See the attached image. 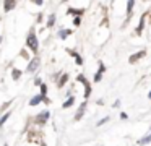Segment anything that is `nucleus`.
Masks as SVG:
<instances>
[{"label":"nucleus","mask_w":151,"mask_h":146,"mask_svg":"<svg viewBox=\"0 0 151 146\" xmlns=\"http://www.w3.org/2000/svg\"><path fill=\"white\" fill-rule=\"evenodd\" d=\"M26 45L34 52V54H36L37 49H39V41H37V37H36V32H34V29H31L29 34H28V37H26Z\"/></svg>","instance_id":"obj_1"},{"label":"nucleus","mask_w":151,"mask_h":146,"mask_svg":"<svg viewBox=\"0 0 151 146\" xmlns=\"http://www.w3.org/2000/svg\"><path fill=\"white\" fill-rule=\"evenodd\" d=\"M76 80H78L80 83H83V86H85V101H86L89 96H91V83L85 78V75H78Z\"/></svg>","instance_id":"obj_2"},{"label":"nucleus","mask_w":151,"mask_h":146,"mask_svg":"<svg viewBox=\"0 0 151 146\" xmlns=\"http://www.w3.org/2000/svg\"><path fill=\"white\" fill-rule=\"evenodd\" d=\"M146 55V50H140V52H135V54H132L130 57H128V63H137L138 60H141V58Z\"/></svg>","instance_id":"obj_3"},{"label":"nucleus","mask_w":151,"mask_h":146,"mask_svg":"<svg viewBox=\"0 0 151 146\" xmlns=\"http://www.w3.org/2000/svg\"><path fill=\"white\" fill-rule=\"evenodd\" d=\"M39 63H41L39 57H34L33 60L29 62V65L26 67V71H28V73H33V71H36L37 68H39Z\"/></svg>","instance_id":"obj_4"},{"label":"nucleus","mask_w":151,"mask_h":146,"mask_svg":"<svg viewBox=\"0 0 151 146\" xmlns=\"http://www.w3.org/2000/svg\"><path fill=\"white\" fill-rule=\"evenodd\" d=\"M106 71V65L102 63V62H99V70L96 71V75H94V78H93V81L94 83H99V81L102 80V73Z\"/></svg>","instance_id":"obj_5"},{"label":"nucleus","mask_w":151,"mask_h":146,"mask_svg":"<svg viewBox=\"0 0 151 146\" xmlns=\"http://www.w3.org/2000/svg\"><path fill=\"white\" fill-rule=\"evenodd\" d=\"M49 115H50L49 110H44V112L37 114V117H36V123H41V125H44V123H46L47 120H49Z\"/></svg>","instance_id":"obj_6"},{"label":"nucleus","mask_w":151,"mask_h":146,"mask_svg":"<svg viewBox=\"0 0 151 146\" xmlns=\"http://www.w3.org/2000/svg\"><path fill=\"white\" fill-rule=\"evenodd\" d=\"M49 102V97H44V96H41V94H36V96L33 97V99L29 101V106H37L39 102Z\"/></svg>","instance_id":"obj_7"},{"label":"nucleus","mask_w":151,"mask_h":146,"mask_svg":"<svg viewBox=\"0 0 151 146\" xmlns=\"http://www.w3.org/2000/svg\"><path fill=\"white\" fill-rule=\"evenodd\" d=\"M150 143H151V132H148L145 136H141V138L138 140L137 145L138 146H146V145H150Z\"/></svg>","instance_id":"obj_8"},{"label":"nucleus","mask_w":151,"mask_h":146,"mask_svg":"<svg viewBox=\"0 0 151 146\" xmlns=\"http://www.w3.org/2000/svg\"><path fill=\"white\" fill-rule=\"evenodd\" d=\"M146 16H148V12H145L143 15H141V18H140V24H138V28L135 29V32H137L138 36H141V32H143V28H145V19H146Z\"/></svg>","instance_id":"obj_9"},{"label":"nucleus","mask_w":151,"mask_h":146,"mask_svg":"<svg viewBox=\"0 0 151 146\" xmlns=\"http://www.w3.org/2000/svg\"><path fill=\"white\" fill-rule=\"evenodd\" d=\"M85 12H86L85 8H68L67 10V13H68V15H73L75 18H81V15Z\"/></svg>","instance_id":"obj_10"},{"label":"nucleus","mask_w":151,"mask_h":146,"mask_svg":"<svg viewBox=\"0 0 151 146\" xmlns=\"http://www.w3.org/2000/svg\"><path fill=\"white\" fill-rule=\"evenodd\" d=\"M133 8H135V2H133V0H128V2H127V19H125V23L130 21L132 13H133Z\"/></svg>","instance_id":"obj_11"},{"label":"nucleus","mask_w":151,"mask_h":146,"mask_svg":"<svg viewBox=\"0 0 151 146\" xmlns=\"http://www.w3.org/2000/svg\"><path fill=\"white\" fill-rule=\"evenodd\" d=\"M86 106H88V102H81V106H80V109L76 110V115H75V120H81L83 115H85V110H86Z\"/></svg>","instance_id":"obj_12"},{"label":"nucleus","mask_w":151,"mask_h":146,"mask_svg":"<svg viewBox=\"0 0 151 146\" xmlns=\"http://www.w3.org/2000/svg\"><path fill=\"white\" fill-rule=\"evenodd\" d=\"M15 6H17V2H15V0H5L4 2V10L5 12H12Z\"/></svg>","instance_id":"obj_13"},{"label":"nucleus","mask_w":151,"mask_h":146,"mask_svg":"<svg viewBox=\"0 0 151 146\" xmlns=\"http://www.w3.org/2000/svg\"><path fill=\"white\" fill-rule=\"evenodd\" d=\"M68 50V54L72 55V57H75V60H76V65H83V58H81V55L80 54H76L75 50H72V49H67Z\"/></svg>","instance_id":"obj_14"},{"label":"nucleus","mask_w":151,"mask_h":146,"mask_svg":"<svg viewBox=\"0 0 151 146\" xmlns=\"http://www.w3.org/2000/svg\"><path fill=\"white\" fill-rule=\"evenodd\" d=\"M73 104H75V97H73V96H68V99H67L65 102L62 104V107H63V109H68V107L73 106Z\"/></svg>","instance_id":"obj_15"},{"label":"nucleus","mask_w":151,"mask_h":146,"mask_svg":"<svg viewBox=\"0 0 151 146\" xmlns=\"http://www.w3.org/2000/svg\"><path fill=\"white\" fill-rule=\"evenodd\" d=\"M72 34V29H60L59 31V37L60 39H67V36Z\"/></svg>","instance_id":"obj_16"},{"label":"nucleus","mask_w":151,"mask_h":146,"mask_svg":"<svg viewBox=\"0 0 151 146\" xmlns=\"http://www.w3.org/2000/svg\"><path fill=\"white\" fill-rule=\"evenodd\" d=\"M67 81H68V75H67V73H63V75H62V78L59 80V83H57V86H59V88H62L63 84L67 83Z\"/></svg>","instance_id":"obj_17"},{"label":"nucleus","mask_w":151,"mask_h":146,"mask_svg":"<svg viewBox=\"0 0 151 146\" xmlns=\"http://www.w3.org/2000/svg\"><path fill=\"white\" fill-rule=\"evenodd\" d=\"M20 76H21V70H18V68H15V70L12 71V78H13V80L17 81V80H20Z\"/></svg>","instance_id":"obj_18"},{"label":"nucleus","mask_w":151,"mask_h":146,"mask_svg":"<svg viewBox=\"0 0 151 146\" xmlns=\"http://www.w3.org/2000/svg\"><path fill=\"white\" fill-rule=\"evenodd\" d=\"M10 115H12V112H7V114H4V117L0 119V128H2V125H4V123L7 122L8 119H10Z\"/></svg>","instance_id":"obj_19"},{"label":"nucleus","mask_w":151,"mask_h":146,"mask_svg":"<svg viewBox=\"0 0 151 146\" xmlns=\"http://www.w3.org/2000/svg\"><path fill=\"white\" fill-rule=\"evenodd\" d=\"M54 23H55V15L52 13V15L49 16V19H47V24L46 26H49V28H50V26H54Z\"/></svg>","instance_id":"obj_20"},{"label":"nucleus","mask_w":151,"mask_h":146,"mask_svg":"<svg viewBox=\"0 0 151 146\" xmlns=\"http://www.w3.org/2000/svg\"><path fill=\"white\" fill-rule=\"evenodd\" d=\"M46 93H47V86H46V83H42V84H41V96H44V97H46Z\"/></svg>","instance_id":"obj_21"},{"label":"nucleus","mask_w":151,"mask_h":146,"mask_svg":"<svg viewBox=\"0 0 151 146\" xmlns=\"http://www.w3.org/2000/svg\"><path fill=\"white\" fill-rule=\"evenodd\" d=\"M109 119H111V117H104V119H101V120L98 122V127H101V125H104V123H107Z\"/></svg>","instance_id":"obj_22"},{"label":"nucleus","mask_w":151,"mask_h":146,"mask_svg":"<svg viewBox=\"0 0 151 146\" xmlns=\"http://www.w3.org/2000/svg\"><path fill=\"white\" fill-rule=\"evenodd\" d=\"M73 24L80 26V24H81V18H73Z\"/></svg>","instance_id":"obj_23"},{"label":"nucleus","mask_w":151,"mask_h":146,"mask_svg":"<svg viewBox=\"0 0 151 146\" xmlns=\"http://www.w3.org/2000/svg\"><path fill=\"white\" fill-rule=\"evenodd\" d=\"M120 119H122V120H127V119H128V114L122 112V114H120Z\"/></svg>","instance_id":"obj_24"},{"label":"nucleus","mask_w":151,"mask_h":146,"mask_svg":"<svg viewBox=\"0 0 151 146\" xmlns=\"http://www.w3.org/2000/svg\"><path fill=\"white\" fill-rule=\"evenodd\" d=\"M34 83H36V84H42V81H41V78H36V80H34Z\"/></svg>","instance_id":"obj_25"},{"label":"nucleus","mask_w":151,"mask_h":146,"mask_svg":"<svg viewBox=\"0 0 151 146\" xmlns=\"http://www.w3.org/2000/svg\"><path fill=\"white\" fill-rule=\"evenodd\" d=\"M119 106H120V101L117 99V101H115V102H114V106H112V107H119Z\"/></svg>","instance_id":"obj_26"},{"label":"nucleus","mask_w":151,"mask_h":146,"mask_svg":"<svg viewBox=\"0 0 151 146\" xmlns=\"http://www.w3.org/2000/svg\"><path fill=\"white\" fill-rule=\"evenodd\" d=\"M148 99H151V91H150V93H148Z\"/></svg>","instance_id":"obj_27"},{"label":"nucleus","mask_w":151,"mask_h":146,"mask_svg":"<svg viewBox=\"0 0 151 146\" xmlns=\"http://www.w3.org/2000/svg\"><path fill=\"white\" fill-rule=\"evenodd\" d=\"M0 44H2V37H0Z\"/></svg>","instance_id":"obj_28"},{"label":"nucleus","mask_w":151,"mask_h":146,"mask_svg":"<svg viewBox=\"0 0 151 146\" xmlns=\"http://www.w3.org/2000/svg\"><path fill=\"white\" fill-rule=\"evenodd\" d=\"M4 146H8V145H4Z\"/></svg>","instance_id":"obj_29"}]
</instances>
